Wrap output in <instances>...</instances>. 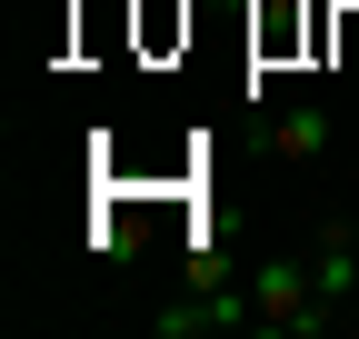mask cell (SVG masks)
<instances>
[{
    "instance_id": "cell-1",
    "label": "cell",
    "mask_w": 359,
    "mask_h": 339,
    "mask_svg": "<svg viewBox=\"0 0 359 339\" xmlns=\"http://www.w3.org/2000/svg\"><path fill=\"white\" fill-rule=\"evenodd\" d=\"M150 329H160V339H219V329H259V310H250V279H219L210 260H190V279H180L170 300L150 310Z\"/></svg>"
},
{
    "instance_id": "cell-2",
    "label": "cell",
    "mask_w": 359,
    "mask_h": 339,
    "mask_svg": "<svg viewBox=\"0 0 359 339\" xmlns=\"http://www.w3.org/2000/svg\"><path fill=\"white\" fill-rule=\"evenodd\" d=\"M309 279H320V300L330 310H359V240H320V249H309Z\"/></svg>"
},
{
    "instance_id": "cell-3",
    "label": "cell",
    "mask_w": 359,
    "mask_h": 339,
    "mask_svg": "<svg viewBox=\"0 0 359 339\" xmlns=\"http://www.w3.org/2000/svg\"><path fill=\"white\" fill-rule=\"evenodd\" d=\"M269 140H280L290 160H320V150H330V110H320V100H299V110L269 120Z\"/></svg>"
}]
</instances>
